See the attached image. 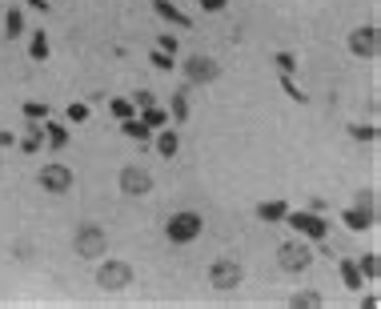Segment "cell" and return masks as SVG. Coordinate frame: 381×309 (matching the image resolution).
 Listing matches in <instances>:
<instances>
[{"instance_id":"19","label":"cell","mask_w":381,"mask_h":309,"mask_svg":"<svg viewBox=\"0 0 381 309\" xmlns=\"http://www.w3.org/2000/svg\"><path fill=\"white\" fill-rule=\"evenodd\" d=\"M337 273H341V285L345 289H349V293H361V281H365V277H361V269H357V261H337Z\"/></svg>"},{"instance_id":"14","label":"cell","mask_w":381,"mask_h":309,"mask_svg":"<svg viewBox=\"0 0 381 309\" xmlns=\"http://www.w3.org/2000/svg\"><path fill=\"white\" fill-rule=\"evenodd\" d=\"M121 133L129 136V141H136L141 148L153 145V129H148V124L141 121V117H124V121H121Z\"/></svg>"},{"instance_id":"12","label":"cell","mask_w":381,"mask_h":309,"mask_svg":"<svg viewBox=\"0 0 381 309\" xmlns=\"http://www.w3.org/2000/svg\"><path fill=\"white\" fill-rule=\"evenodd\" d=\"M40 133H45V148H52V153H61V148L73 145V136H69V129H64L61 121H40Z\"/></svg>"},{"instance_id":"22","label":"cell","mask_w":381,"mask_h":309,"mask_svg":"<svg viewBox=\"0 0 381 309\" xmlns=\"http://www.w3.org/2000/svg\"><path fill=\"white\" fill-rule=\"evenodd\" d=\"M4 37L8 40L25 37V13H20V8H8V13H4Z\"/></svg>"},{"instance_id":"32","label":"cell","mask_w":381,"mask_h":309,"mask_svg":"<svg viewBox=\"0 0 381 309\" xmlns=\"http://www.w3.org/2000/svg\"><path fill=\"white\" fill-rule=\"evenodd\" d=\"M129 100H133V109H145V105H157V97H153L148 88H136V93H133Z\"/></svg>"},{"instance_id":"29","label":"cell","mask_w":381,"mask_h":309,"mask_svg":"<svg viewBox=\"0 0 381 309\" xmlns=\"http://www.w3.org/2000/svg\"><path fill=\"white\" fill-rule=\"evenodd\" d=\"M289 305H301V309H313V305H321V293L317 289H297L293 297H289Z\"/></svg>"},{"instance_id":"5","label":"cell","mask_w":381,"mask_h":309,"mask_svg":"<svg viewBox=\"0 0 381 309\" xmlns=\"http://www.w3.org/2000/svg\"><path fill=\"white\" fill-rule=\"evenodd\" d=\"M277 265H281V273H305L313 265V245L309 241H281L277 245Z\"/></svg>"},{"instance_id":"28","label":"cell","mask_w":381,"mask_h":309,"mask_svg":"<svg viewBox=\"0 0 381 309\" xmlns=\"http://www.w3.org/2000/svg\"><path fill=\"white\" fill-rule=\"evenodd\" d=\"M20 112H25V121H45L52 109L45 105V100H25V105H20Z\"/></svg>"},{"instance_id":"15","label":"cell","mask_w":381,"mask_h":309,"mask_svg":"<svg viewBox=\"0 0 381 309\" xmlns=\"http://www.w3.org/2000/svg\"><path fill=\"white\" fill-rule=\"evenodd\" d=\"M153 148H157L165 161H169V157H177V148H181V136H177V129H169V124H165V129H157V133H153Z\"/></svg>"},{"instance_id":"13","label":"cell","mask_w":381,"mask_h":309,"mask_svg":"<svg viewBox=\"0 0 381 309\" xmlns=\"http://www.w3.org/2000/svg\"><path fill=\"white\" fill-rule=\"evenodd\" d=\"M153 13H157L165 25H172V28H193V16H184L177 4H169V0H153Z\"/></svg>"},{"instance_id":"17","label":"cell","mask_w":381,"mask_h":309,"mask_svg":"<svg viewBox=\"0 0 381 309\" xmlns=\"http://www.w3.org/2000/svg\"><path fill=\"white\" fill-rule=\"evenodd\" d=\"M189 93H193V85H181L169 97V117H172V124H184V121H189Z\"/></svg>"},{"instance_id":"30","label":"cell","mask_w":381,"mask_h":309,"mask_svg":"<svg viewBox=\"0 0 381 309\" xmlns=\"http://www.w3.org/2000/svg\"><path fill=\"white\" fill-rule=\"evenodd\" d=\"M109 112L117 117V121H124V117H136V109H133V100H129V97H112L109 100Z\"/></svg>"},{"instance_id":"34","label":"cell","mask_w":381,"mask_h":309,"mask_svg":"<svg viewBox=\"0 0 381 309\" xmlns=\"http://www.w3.org/2000/svg\"><path fill=\"white\" fill-rule=\"evenodd\" d=\"M353 205H365V209H377V193L369 189V193H357V201Z\"/></svg>"},{"instance_id":"16","label":"cell","mask_w":381,"mask_h":309,"mask_svg":"<svg viewBox=\"0 0 381 309\" xmlns=\"http://www.w3.org/2000/svg\"><path fill=\"white\" fill-rule=\"evenodd\" d=\"M293 209V205H289V201H281V197H273V201H261L257 205V217L265 225H281L285 221V213Z\"/></svg>"},{"instance_id":"8","label":"cell","mask_w":381,"mask_h":309,"mask_svg":"<svg viewBox=\"0 0 381 309\" xmlns=\"http://www.w3.org/2000/svg\"><path fill=\"white\" fill-rule=\"evenodd\" d=\"M209 285L217 293H233L237 285H241V261L233 257H217L209 265Z\"/></svg>"},{"instance_id":"35","label":"cell","mask_w":381,"mask_h":309,"mask_svg":"<svg viewBox=\"0 0 381 309\" xmlns=\"http://www.w3.org/2000/svg\"><path fill=\"white\" fill-rule=\"evenodd\" d=\"M197 4H201V13H221L229 0H197Z\"/></svg>"},{"instance_id":"4","label":"cell","mask_w":381,"mask_h":309,"mask_svg":"<svg viewBox=\"0 0 381 309\" xmlns=\"http://www.w3.org/2000/svg\"><path fill=\"white\" fill-rule=\"evenodd\" d=\"M97 285L105 289V293H121V289H129V285H133V265H129V261L105 257L97 265Z\"/></svg>"},{"instance_id":"37","label":"cell","mask_w":381,"mask_h":309,"mask_svg":"<svg viewBox=\"0 0 381 309\" xmlns=\"http://www.w3.org/2000/svg\"><path fill=\"white\" fill-rule=\"evenodd\" d=\"M28 8H37V13H49V0H25Z\"/></svg>"},{"instance_id":"1","label":"cell","mask_w":381,"mask_h":309,"mask_svg":"<svg viewBox=\"0 0 381 309\" xmlns=\"http://www.w3.org/2000/svg\"><path fill=\"white\" fill-rule=\"evenodd\" d=\"M201 233H205V217L197 209H177L165 221V241L169 245H193Z\"/></svg>"},{"instance_id":"33","label":"cell","mask_w":381,"mask_h":309,"mask_svg":"<svg viewBox=\"0 0 381 309\" xmlns=\"http://www.w3.org/2000/svg\"><path fill=\"white\" fill-rule=\"evenodd\" d=\"M157 49H165V52H177L181 45H177V37H172V33H160V37H157Z\"/></svg>"},{"instance_id":"21","label":"cell","mask_w":381,"mask_h":309,"mask_svg":"<svg viewBox=\"0 0 381 309\" xmlns=\"http://www.w3.org/2000/svg\"><path fill=\"white\" fill-rule=\"evenodd\" d=\"M33 129L25 133V141H16L20 145V153H28V157H37L40 148H45V133H40V121H28Z\"/></svg>"},{"instance_id":"18","label":"cell","mask_w":381,"mask_h":309,"mask_svg":"<svg viewBox=\"0 0 381 309\" xmlns=\"http://www.w3.org/2000/svg\"><path fill=\"white\" fill-rule=\"evenodd\" d=\"M28 57H33V61H49L52 57V45H49V33H45V28H33V33H28Z\"/></svg>"},{"instance_id":"9","label":"cell","mask_w":381,"mask_h":309,"mask_svg":"<svg viewBox=\"0 0 381 309\" xmlns=\"http://www.w3.org/2000/svg\"><path fill=\"white\" fill-rule=\"evenodd\" d=\"M349 52L361 57V61H377L381 52V37H377V25H361L349 33Z\"/></svg>"},{"instance_id":"20","label":"cell","mask_w":381,"mask_h":309,"mask_svg":"<svg viewBox=\"0 0 381 309\" xmlns=\"http://www.w3.org/2000/svg\"><path fill=\"white\" fill-rule=\"evenodd\" d=\"M136 117H141V121H145L148 129H153V133L169 124V109H160V105H145V109H136Z\"/></svg>"},{"instance_id":"7","label":"cell","mask_w":381,"mask_h":309,"mask_svg":"<svg viewBox=\"0 0 381 309\" xmlns=\"http://www.w3.org/2000/svg\"><path fill=\"white\" fill-rule=\"evenodd\" d=\"M221 76V61L209 57V52H193L189 61H184V81L189 85H213Z\"/></svg>"},{"instance_id":"6","label":"cell","mask_w":381,"mask_h":309,"mask_svg":"<svg viewBox=\"0 0 381 309\" xmlns=\"http://www.w3.org/2000/svg\"><path fill=\"white\" fill-rule=\"evenodd\" d=\"M37 181H40V189L45 193H52V197H64V193H73V169L69 165H61V161H49V165H40V173H37Z\"/></svg>"},{"instance_id":"23","label":"cell","mask_w":381,"mask_h":309,"mask_svg":"<svg viewBox=\"0 0 381 309\" xmlns=\"http://www.w3.org/2000/svg\"><path fill=\"white\" fill-rule=\"evenodd\" d=\"M277 81H281V93H285L289 100H297V105H305V100H309V97H305V88H301V85L293 81V73H281Z\"/></svg>"},{"instance_id":"27","label":"cell","mask_w":381,"mask_h":309,"mask_svg":"<svg viewBox=\"0 0 381 309\" xmlns=\"http://www.w3.org/2000/svg\"><path fill=\"white\" fill-rule=\"evenodd\" d=\"M349 136H353V141H361V145H373V141H377V124H349Z\"/></svg>"},{"instance_id":"31","label":"cell","mask_w":381,"mask_h":309,"mask_svg":"<svg viewBox=\"0 0 381 309\" xmlns=\"http://www.w3.org/2000/svg\"><path fill=\"white\" fill-rule=\"evenodd\" d=\"M273 64H277V73H293L297 57H293V52H277V61H273Z\"/></svg>"},{"instance_id":"24","label":"cell","mask_w":381,"mask_h":309,"mask_svg":"<svg viewBox=\"0 0 381 309\" xmlns=\"http://www.w3.org/2000/svg\"><path fill=\"white\" fill-rule=\"evenodd\" d=\"M148 64H153V69H160V73H172V69H177V52L153 49V52H148Z\"/></svg>"},{"instance_id":"2","label":"cell","mask_w":381,"mask_h":309,"mask_svg":"<svg viewBox=\"0 0 381 309\" xmlns=\"http://www.w3.org/2000/svg\"><path fill=\"white\" fill-rule=\"evenodd\" d=\"M73 249H76V257H85V261H100V257H105V249H109V233H105V225H97V221L76 225V233H73Z\"/></svg>"},{"instance_id":"26","label":"cell","mask_w":381,"mask_h":309,"mask_svg":"<svg viewBox=\"0 0 381 309\" xmlns=\"http://www.w3.org/2000/svg\"><path fill=\"white\" fill-rule=\"evenodd\" d=\"M357 269H361L365 281H377V277H381V257H377V253H365V257L357 261Z\"/></svg>"},{"instance_id":"11","label":"cell","mask_w":381,"mask_h":309,"mask_svg":"<svg viewBox=\"0 0 381 309\" xmlns=\"http://www.w3.org/2000/svg\"><path fill=\"white\" fill-rule=\"evenodd\" d=\"M341 225L349 229V233H365V229H373V225H377V209L353 205V209H345V213H341Z\"/></svg>"},{"instance_id":"25","label":"cell","mask_w":381,"mask_h":309,"mask_svg":"<svg viewBox=\"0 0 381 309\" xmlns=\"http://www.w3.org/2000/svg\"><path fill=\"white\" fill-rule=\"evenodd\" d=\"M88 117H93V109H88L85 100H69V109H64V121L69 124H85Z\"/></svg>"},{"instance_id":"3","label":"cell","mask_w":381,"mask_h":309,"mask_svg":"<svg viewBox=\"0 0 381 309\" xmlns=\"http://www.w3.org/2000/svg\"><path fill=\"white\" fill-rule=\"evenodd\" d=\"M285 225L293 229L297 237H305V241H321V237H329V221L313 209H289L285 213Z\"/></svg>"},{"instance_id":"10","label":"cell","mask_w":381,"mask_h":309,"mask_svg":"<svg viewBox=\"0 0 381 309\" xmlns=\"http://www.w3.org/2000/svg\"><path fill=\"white\" fill-rule=\"evenodd\" d=\"M121 193L124 197H148V193H153V173H148V169H136V165H124L121 169Z\"/></svg>"},{"instance_id":"36","label":"cell","mask_w":381,"mask_h":309,"mask_svg":"<svg viewBox=\"0 0 381 309\" xmlns=\"http://www.w3.org/2000/svg\"><path fill=\"white\" fill-rule=\"evenodd\" d=\"M8 145H16V136L8 129H0V148H8Z\"/></svg>"},{"instance_id":"38","label":"cell","mask_w":381,"mask_h":309,"mask_svg":"<svg viewBox=\"0 0 381 309\" xmlns=\"http://www.w3.org/2000/svg\"><path fill=\"white\" fill-rule=\"evenodd\" d=\"M49 4H52V0H49Z\"/></svg>"}]
</instances>
